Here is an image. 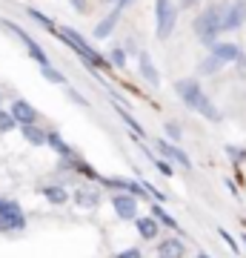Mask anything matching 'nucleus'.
Masks as SVG:
<instances>
[{"mask_svg":"<svg viewBox=\"0 0 246 258\" xmlns=\"http://www.w3.org/2000/svg\"><path fill=\"white\" fill-rule=\"evenodd\" d=\"M175 92L181 95V101L189 106V109H195V112H201L206 120H220V112H218V106L206 98V92L201 89V83L198 81H178L175 83Z\"/></svg>","mask_w":246,"mask_h":258,"instance_id":"nucleus-1","label":"nucleus"},{"mask_svg":"<svg viewBox=\"0 0 246 258\" xmlns=\"http://www.w3.org/2000/svg\"><path fill=\"white\" fill-rule=\"evenodd\" d=\"M223 15H226V3H215L209 9L195 18V32L201 35V40L206 46H215L218 40L215 37L223 32Z\"/></svg>","mask_w":246,"mask_h":258,"instance_id":"nucleus-2","label":"nucleus"},{"mask_svg":"<svg viewBox=\"0 0 246 258\" xmlns=\"http://www.w3.org/2000/svg\"><path fill=\"white\" fill-rule=\"evenodd\" d=\"M57 35H60V40H63V43H69V46H72L74 52H77V55H80L83 60H86V66H98V69H109V63H112V60H103V55H101V52H95V49H92L89 43H86V40H83V37L77 35V32H74L72 26H63V29H57Z\"/></svg>","mask_w":246,"mask_h":258,"instance_id":"nucleus-3","label":"nucleus"},{"mask_svg":"<svg viewBox=\"0 0 246 258\" xmlns=\"http://www.w3.org/2000/svg\"><path fill=\"white\" fill-rule=\"evenodd\" d=\"M175 23H178V9L172 6V0H155V32L160 40L172 35Z\"/></svg>","mask_w":246,"mask_h":258,"instance_id":"nucleus-4","label":"nucleus"},{"mask_svg":"<svg viewBox=\"0 0 246 258\" xmlns=\"http://www.w3.org/2000/svg\"><path fill=\"white\" fill-rule=\"evenodd\" d=\"M26 230V215H23V210H20V204L15 201H3V207H0V232H20Z\"/></svg>","mask_w":246,"mask_h":258,"instance_id":"nucleus-5","label":"nucleus"},{"mask_svg":"<svg viewBox=\"0 0 246 258\" xmlns=\"http://www.w3.org/2000/svg\"><path fill=\"white\" fill-rule=\"evenodd\" d=\"M3 26L9 29V32H12L15 37H20V43L26 46V52H29L32 57H35L37 63H40V66H49V55H46L43 46H40V43H37V40H35L32 35H29V32H23V29H20L18 23H12V20H3Z\"/></svg>","mask_w":246,"mask_h":258,"instance_id":"nucleus-6","label":"nucleus"},{"mask_svg":"<svg viewBox=\"0 0 246 258\" xmlns=\"http://www.w3.org/2000/svg\"><path fill=\"white\" fill-rule=\"evenodd\" d=\"M112 210L118 212L123 221H135L137 218V198L135 195H126V192L112 195Z\"/></svg>","mask_w":246,"mask_h":258,"instance_id":"nucleus-7","label":"nucleus"},{"mask_svg":"<svg viewBox=\"0 0 246 258\" xmlns=\"http://www.w3.org/2000/svg\"><path fill=\"white\" fill-rule=\"evenodd\" d=\"M157 147V152H160V155L163 158H169V161H175V164H181L183 169H192V161H189V155H186V152H183L181 147H178V144H172V141H157L155 144Z\"/></svg>","mask_w":246,"mask_h":258,"instance_id":"nucleus-8","label":"nucleus"},{"mask_svg":"<svg viewBox=\"0 0 246 258\" xmlns=\"http://www.w3.org/2000/svg\"><path fill=\"white\" fill-rule=\"evenodd\" d=\"M9 112H12V118L18 120L20 126H32V123H37V109L29 101H23V98H18V101L12 103Z\"/></svg>","mask_w":246,"mask_h":258,"instance_id":"nucleus-9","label":"nucleus"},{"mask_svg":"<svg viewBox=\"0 0 246 258\" xmlns=\"http://www.w3.org/2000/svg\"><path fill=\"white\" fill-rule=\"evenodd\" d=\"M243 20H246V0H237V3L226 6V15H223V32L237 29Z\"/></svg>","mask_w":246,"mask_h":258,"instance_id":"nucleus-10","label":"nucleus"},{"mask_svg":"<svg viewBox=\"0 0 246 258\" xmlns=\"http://www.w3.org/2000/svg\"><path fill=\"white\" fill-rule=\"evenodd\" d=\"M186 255V244L181 238H163L157 244V258H183Z\"/></svg>","mask_w":246,"mask_h":258,"instance_id":"nucleus-11","label":"nucleus"},{"mask_svg":"<svg viewBox=\"0 0 246 258\" xmlns=\"http://www.w3.org/2000/svg\"><path fill=\"white\" fill-rule=\"evenodd\" d=\"M135 230L140 232V238L143 241H155L157 232H160V224H157L152 215H137L135 218Z\"/></svg>","mask_w":246,"mask_h":258,"instance_id":"nucleus-12","label":"nucleus"},{"mask_svg":"<svg viewBox=\"0 0 246 258\" xmlns=\"http://www.w3.org/2000/svg\"><path fill=\"white\" fill-rule=\"evenodd\" d=\"M212 55L218 57L220 63H232V60H240L243 52H240L235 43H215V46H212Z\"/></svg>","mask_w":246,"mask_h":258,"instance_id":"nucleus-13","label":"nucleus"},{"mask_svg":"<svg viewBox=\"0 0 246 258\" xmlns=\"http://www.w3.org/2000/svg\"><path fill=\"white\" fill-rule=\"evenodd\" d=\"M137 63H140V75L146 78V83H152V86H157V83H160V72L155 69L152 57L146 55V52H140V55H137Z\"/></svg>","mask_w":246,"mask_h":258,"instance_id":"nucleus-14","label":"nucleus"},{"mask_svg":"<svg viewBox=\"0 0 246 258\" xmlns=\"http://www.w3.org/2000/svg\"><path fill=\"white\" fill-rule=\"evenodd\" d=\"M20 135H23L32 147H46V141H49V132H43L37 123H32V126H20Z\"/></svg>","mask_w":246,"mask_h":258,"instance_id":"nucleus-15","label":"nucleus"},{"mask_svg":"<svg viewBox=\"0 0 246 258\" xmlns=\"http://www.w3.org/2000/svg\"><path fill=\"white\" fill-rule=\"evenodd\" d=\"M118 20H120V12L115 9L112 15H106V18L95 26V37H109L112 32H115V26H118Z\"/></svg>","mask_w":246,"mask_h":258,"instance_id":"nucleus-16","label":"nucleus"},{"mask_svg":"<svg viewBox=\"0 0 246 258\" xmlns=\"http://www.w3.org/2000/svg\"><path fill=\"white\" fill-rule=\"evenodd\" d=\"M152 218H155L160 227H169V230H181V224L175 221V218L163 210V207H160V204H152Z\"/></svg>","mask_w":246,"mask_h":258,"instance_id":"nucleus-17","label":"nucleus"},{"mask_svg":"<svg viewBox=\"0 0 246 258\" xmlns=\"http://www.w3.org/2000/svg\"><path fill=\"white\" fill-rule=\"evenodd\" d=\"M74 204H77V207H83V210H95V207L101 204V195L89 192V189H77V192H74Z\"/></svg>","mask_w":246,"mask_h":258,"instance_id":"nucleus-18","label":"nucleus"},{"mask_svg":"<svg viewBox=\"0 0 246 258\" xmlns=\"http://www.w3.org/2000/svg\"><path fill=\"white\" fill-rule=\"evenodd\" d=\"M43 198H49L52 204H66L69 201V192H66L63 186H57V184H49V186H43Z\"/></svg>","mask_w":246,"mask_h":258,"instance_id":"nucleus-19","label":"nucleus"},{"mask_svg":"<svg viewBox=\"0 0 246 258\" xmlns=\"http://www.w3.org/2000/svg\"><path fill=\"white\" fill-rule=\"evenodd\" d=\"M46 144H49V147H55V149H57V155L66 158V161H69V158H74L72 147H69V144H63V138H60L57 132H49V141H46Z\"/></svg>","mask_w":246,"mask_h":258,"instance_id":"nucleus-20","label":"nucleus"},{"mask_svg":"<svg viewBox=\"0 0 246 258\" xmlns=\"http://www.w3.org/2000/svg\"><path fill=\"white\" fill-rule=\"evenodd\" d=\"M115 109H118V115H120V118H123V120L129 123V129H132V138H137V141L143 138V129H140V123H137V120L132 118V115H129L126 109H123V106H115Z\"/></svg>","mask_w":246,"mask_h":258,"instance_id":"nucleus-21","label":"nucleus"},{"mask_svg":"<svg viewBox=\"0 0 246 258\" xmlns=\"http://www.w3.org/2000/svg\"><path fill=\"white\" fill-rule=\"evenodd\" d=\"M146 155L152 158V164H155V166H157V169H160V175H166V178H172V166L166 164L163 158H157V155H155V152H149V149H146Z\"/></svg>","mask_w":246,"mask_h":258,"instance_id":"nucleus-22","label":"nucleus"},{"mask_svg":"<svg viewBox=\"0 0 246 258\" xmlns=\"http://www.w3.org/2000/svg\"><path fill=\"white\" fill-rule=\"evenodd\" d=\"M220 66H223V63H220L218 57H215V55H209V57H206V60L201 63V72H203V75H215V72L220 69Z\"/></svg>","mask_w":246,"mask_h":258,"instance_id":"nucleus-23","label":"nucleus"},{"mask_svg":"<svg viewBox=\"0 0 246 258\" xmlns=\"http://www.w3.org/2000/svg\"><path fill=\"white\" fill-rule=\"evenodd\" d=\"M40 72H43L46 81H52V83H66V78L60 72H57L55 66H40Z\"/></svg>","mask_w":246,"mask_h":258,"instance_id":"nucleus-24","label":"nucleus"},{"mask_svg":"<svg viewBox=\"0 0 246 258\" xmlns=\"http://www.w3.org/2000/svg\"><path fill=\"white\" fill-rule=\"evenodd\" d=\"M26 15L32 20H35V23H40V26H46V29H55V23H52V20L46 18L43 12H37V9H26Z\"/></svg>","mask_w":246,"mask_h":258,"instance_id":"nucleus-25","label":"nucleus"},{"mask_svg":"<svg viewBox=\"0 0 246 258\" xmlns=\"http://www.w3.org/2000/svg\"><path fill=\"white\" fill-rule=\"evenodd\" d=\"M15 126H18V120L12 118V112H3V109H0V132H12Z\"/></svg>","mask_w":246,"mask_h":258,"instance_id":"nucleus-26","label":"nucleus"},{"mask_svg":"<svg viewBox=\"0 0 246 258\" xmlns=\"http://www.w3.org/2000/svg\"><path fill=\"white\" fill-rule=\"evenodd\" d=\"M163 129H166V138L172 141V144H175V141H181V135H183V129L178 126V123H175V120H169V123H166Z\"/></svg>","mask_w":246,"mask_h":258,"instance_id":"nucleus-27","label":"nucleus"},{"mask_svg":"<svg viewBox=\"0 0 246 258\" xmlns=\"http://www.w3.org/2000/svg\"><path fill=\"white\" fill-rule=\"evenodd\" d=\"M112 63L115 66H126V52H123V49H112Z\"/></svg>","mask_w":246,"mask_h":258,"instance_id":"nucleus-28","label":"nucleus"},{"mask_svg":"<svg viewBox=\"0 0 246 258\" xmlns=\"http://www.w3.org/2000/svg\"><path fill=\"white\" fill-rule=\"evenodd\" d=\"M226 152H229V158H232L235 164H240V161H246V152H243V149H237V147H226Z\"/></svg>","mask_w":246,"mask_h":258,"instance_id":"nucleus-29","label":"nucleus"},{"mask_svg":"<svg viewBox=\"0 0 246 258\" xmlns=\"http://www.w3.org/2000/svg\"><path fill=\"white\" fill-rule=\"evenodd\" d=\"M115 258H140V247H129V249H120Z\"/></svg>","mask_w":246,"mask_h":258,"instance_id":"nucleus-30","label":"nucleus"},{"mask_svg":"<svg viewBox=\"0 0 246 258\" xmlns=\"http://www.w3.org/2000/svg\"><path fill=\"white\" fill-rule=\"evenodd\" d=\"M218 232H220V238H223V241H226V244H229V249H232V252H240V247H237V244H235V238H232V235H229L226 230H218Z\"/></svg>","mask_w":246,"mask_h":258,"instance_id":"nucleus-31","label":"nucleus"},{"mask_svg":"<svg viewBox=\"0 0 246 258\" xmlns=\"http://www.w3.org/2000/svg\"><path fill=\"white\" fill-rule=\"evenodd\" d=\"M69 3H72L77 12H86V9H89V3H86V0H69Z\"/></svg>","mask_w":246,"mask_h":258,"instance_id":"nucleus-32","label":"nucleus"},{"mask_svg":"<svg viewBox=\"0 0 246 258\" xmlns=\"http://www.w3.org/2000/svg\"><path fill=\"white\" fill-rule=\"evenodd\" d=\"M192 3H198V0H181V6L186 9V6H192Z\"/></svg>","mask_w":246,"mask_h":258,"instance_id":"nucleus-33","label":"nucleus"},{"mask_svg":"<svg viewBox=\"0 0 246 258\" xmlns=\"http://www.w3.org/2000/svg\"><path fill=\"white\" fill-rule=\"evenodd\" d=\"M129 3H132V0H120V3H118V12L123 9V6H129Z\"/></svg>","mask_w":246,"mask_h":258,"instance_id":"nucleus-34","label":"nucleus"},{"mask_svg":"<svg viewBox=\"0 0 246 258\" xmlns=\"http://www.w3.org/2000/svg\"><path fill=\"white\" fill-rule=\"evenodd\" d=\"M198 258H212V255H206V252H198Z\"/></svg>","mask_w":246,"mask_h":258,"instance_id":"nucleus-35","label":"nucleus"},{"mask_svg":"<svg viewBox=\"0 0 246 258\" xmlns=\"http://www.w3.org/2000/svg\"><path fill=\"white\" fill-rule=\"evenodd\" d=\"M3 201H6V198H0V207H3Z\"/></svg>","mask_w":246,"mask_h":258,"instance_id":"nucleus-36","label":"nucleus"},{"mask_svg":"<svg viewBox=\"0 0 246 258\" xmlns=\"http://www.w3.org/2000/svg\"><path fill=\"white\" fill-rule=\"evenodd\" d=\"M118 3H120V0H118Z\"/></svg>","mask_w":246,"mask_h":258,"instance_id":"nucleus-37","label":"nucleus"}]
</instances>
